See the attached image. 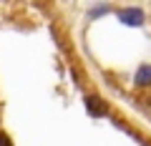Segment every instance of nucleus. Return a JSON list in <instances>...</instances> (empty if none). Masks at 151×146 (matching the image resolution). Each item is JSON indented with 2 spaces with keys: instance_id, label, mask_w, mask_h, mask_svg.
Wrapping results in <instances>:
<instances>
[{
  "instance_id": "obj_1",
  "label": "nucleus",
  "mask_w": 151,
  "mask_h": 146,
  "mask_svg": "<svg viewBox=\"0 0 151 146\" xmlns=\"http://www.w3.org/2000/svg\"><path fill=\"white\" fill-rule=\"evenodd\" d=\"M83 106H86V114L91 116V119H103V116H108V103L103 101L101 96H96V93H86V96H83Z\"/></svg>"
},
{
  "instance_id": "obj_2",
  "label": "nucleus",
  "mask_w": 151,
  "mask_h": 146,
  "mask_svg": "<svg viewBox=\"0 0 151 146\" xmlns=\"http://www.w3.org/2000/svg\"><path fill=\"white\" fill-rule=\"evenodd\" d=\"M119 20L124 23V25H129V28H139V25H144L146 15H144L141 8L129 5V8H121V10H119Z\"/></svg>"
},
{
  "instance_id": "obj_3",
  "label": "nucleus",
  "mask_w": 151,
  "mask_h": 146,
  "mask_svg": "<svg viewBox=\"0 0 151 146\" xmlns=\"http://www.w3.org/2000/svg\"><path fill=\"white\" fill-rule=\"evenodd\" d=\"M134 86H136V88H149V86H151V63H144V65L136 68Z\"/></svg>"
},
{
  "instance_id": "obj_4",
  "label": "nucleus",
  "mask_w": 151,
  "mask_h": 146,
  "mask_svg": "<svg viewBox=\"0 0 151 146\" xmlns=\"http://www.w3.org/2000/svg\"><path fill=\"white\" fill-rule=\"evenodd\" d=\"M108 13H111V8H108V5H93L91 10H88V18H91V20H96V18L108 15Z\"/></svg>"
},
{
  "instance_id": "obj_5",
  "label": "nucleus",
  "mask_w": 151,
  "mask_h": 146,
  "mask_svg": "<svg viewBox=\"0 0 151 146\" xmlns=\"http://www.w3.org/2000/svg\"><path fill=\"white\" fill-rule=\"evenodd\" d=\"M0 146H13V141H10V136H8L5 131H0Z\"/></svg>"
},
{
  "instance_id": "obj_6",
  "label": "nucleus",
  "mask_w": 151,
  "mask_h": 146,
  "mask_svg": "<svg viewBox=\"0 0 151 146\" xmlns=\"http://www.w3.org/2000/svg\"><path fill=\"white\" fill-rule=\"evenodd\" d=\"M146 101H149V106H151V96H149V98H146Z\"/></svg>"
}]
</instances>
